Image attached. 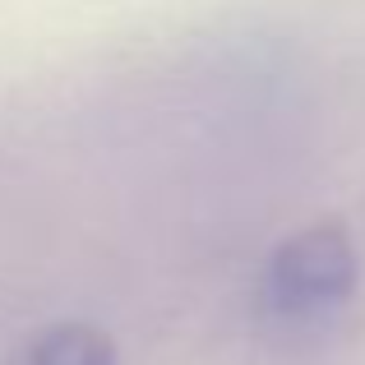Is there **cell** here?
I'll list each match as a JSON object with an SVG mask.
<instances>
[{"mask_svg":"<svg viewBox=\"0 0 365 365\" xmlns=\"http://www.w3.org/2000/svg\"><path fill=\"white\" fill-rule=\"evenodd\" d=\"M9 365H116V342L93 324H51L33 333Z\"/></svg>","mask_w":365,"mask_h":365,"instance_id":"2","label":"cell"},{"mask_svg":"<svg viewBox=\"0 0 365 365\" xmlns=\"http://www.w3.org/2000/svg\"><path fill=\"white\" fill-rule=\"evenodd\" d=\"M361 259L342 222H314L268 255L259 301L287 329H314L356 296Z\"/></svg>","mask_w":365,"mask_h":365,"instance_id":"1","label":"cell"}]
</instances>
